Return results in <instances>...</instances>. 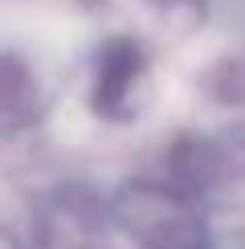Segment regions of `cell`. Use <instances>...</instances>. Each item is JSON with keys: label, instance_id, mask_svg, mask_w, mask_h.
<instances>
[{"label": "cell", "instance_id": "cell-2", "mask_svg": "<svg viewBox=\"0 0 245 249\" xmlns=\"http://www.w3.org/2000/svg\"><path fill=\"white\" fill-rule=\"evenodd\" d=\"M143 98H147V61H143L139 45H131V41L102 45L94 70V110L122 123L139 115Z\"/></svg>", "mask_w": 245, "mask_h": 249}, {"label": "cell", "instance_id": "cell-1", "mask_svg": "<svg viewBox=\"0 0 245 249\" xmlns=\"http://www.w3.org/2000/svg\"><path fill=\"white\" fill-rule=\"evenodd\" d=\"M115 216L147 249H209V229L188 196L159 184H127L115 196Z\"/></svg>", "mask_w": 245, "mask_h": 249}]
</instances>
